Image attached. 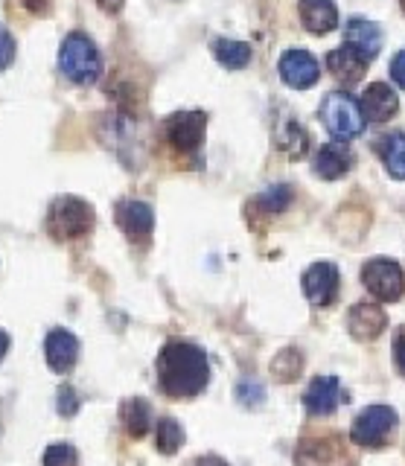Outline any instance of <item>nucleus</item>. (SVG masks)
<instances>
[{"label": "nucleus", "mask_w": 405, "mask_h": 466, "mask_svg": "<svg viewBox=\"0 0 405 466\" xmlns=\"http://www.w3.org/2000/svg\"><path fill=\"white\" fill-rule=\"evenodd\" d=\"M41 463L45 466H76V451L67 443H56V446H47Z\"/></svg>", "instance_id": "nucleus-26"}, {"label": "nucleus", "mask_w": 405, "mask_h": 466, "mask_svg": "<svg viewBox=\"0 0 405 466\" xmlns=\"http://www.w3.org/2000/svg\"><path fill=\"white\" fill-rule=\"evenodd\" d=\"M385 324H388L385 312L380 309V306H373V303H356L350 309V315H347V327H350V332L356 335L359 341L380 339Z\"/></svg>", "instance_id": "nucleus-14"}, {"label": "nucleus", "mask_w": 405, "mask_h": 466, "mask_svg": "<svg viewBox=\"0 0 405 466\" xmlns=\"http://www.w3.org/2000/svg\"><path fill=\"white\" fill-rule=\"evenodd\" d=\"M303 295L312 306H329L339 295V268L332 262H315L303 274Z\"/></svg>", "instance_id": "nucleus-8"}, {"label": "nucleus", "mask_w": 405, "mask_h": 466, "mask_svg": "<svg viewBox=\"0 0 405 466\" xmlns=\"http://www.w3.org/2000/svg\"><path fill=\"white\" fill-rule=\"evenodd\" d=\"M237 397H239V402H245V405H259L266 400V390H263V385H257V382H251V379H245V382L237 388Z\"/></svg>", "instance_id": "nucleus-27"}, {"label": "nucleus", "mask_w": 405, "mask_h": 466, "mask_svg": "<svg viewBox=\"0 0 405 466\" xmlns=\"http://www.w3.org/2000/svg\"><path fill=\"white\" fill-rule=\"evenodd\" d=\"M321 120L336 140H353L365 131V114H361L359 102L344 91H336L324 99Z\"/></svg>", "instance_id": "nucleus-4"}, {"label": "nucleus", "mask_w": 405, "mask_h": 466, "mask_svg": "<svg viewBox=\"0 0 405 466\" xmlns=\"http://www.w3.org/2000/svg\"><path fill=\"white\" fill-rule=\"evenodd\" d=\"M402 9H405V0H402Z\"/></svg>", "instance_id": "nucleus-35"}, {"label": "nucleus", "mask_w": 405, "mask_h": 466, "mask_svg": "<svg viewBox=\"0 0 405 466\" xmlns=\"http://www.w3.org/2000/svg\"><path fill=\"white\" fill-rule=\"evenodd\" d=\"M280 76L289 87H312L318 82V62L307 50H286L280 56Z\"/></svg>", "instance_id": "nucleus-10"}, {"label": "nucleus", "mask_w": 405, "mask_h": 466, "mask_svg": "<svg viewBox=\"0 0 405 466\" xmlns=\"http://www.w3.org/2000/svg\"><path fill=\"white\" fill-rule=\"evenodd\" d=\"M62 73L76 85H91L103 73V58H99L96 44L85 33H70L59 50Z\"/></svg>", "instance_id": "nucleus-2"}, {"label": "nucleus", "mask_w": 405, "mask_h": 466, "mask_svg": "<svg viewBox=\"0 0 405 466\" xmlns=\"http://www.w3.org/2000/svg\"><path fill=\"white\" fill-rule=\"evenodd\" d=\"M274 137H278V146L289 157H303L309 149V135L295 120H283L278 126V135H274Z\"/></svg>", "instance_id": "nucleus-20"}, {"label": "nucleus", "mask_w": 405, "mask_h": 466, "mask_svg": "<svg viewBox=\"0 0 405 466\" xmlns=\"http://www.w3.org/2000/svg\"><path fill=\"white\" fill-rule=\"evenodd\" d=\"M213 56L230 70H239L251 62V47L245 41H230V38H216L213 41Z\"/></svg>", "instance_id": "nucleus-21"}, {"label": "nucleus", "mask_w": 405, "mask_h": 466, "mask_svg": "<svg viewBox=\"0 0 405 466\" xmlns=\"http://www.w3.org/2000/svg\"><path fill=\"white\" fill-rule=\"evenodd\" d=\"M114 218H117V225L120 230L126 233L132 242H140V239H147L152 228H155V213L147 201H120L117 204V210H114Z\"/></svg>", "instance_id": "nucleus-9"}, {"label": "nucleus", "mask_w": 405, "mask_h": 466, "mask_svg": "<svg viewBox=\"0 0 405 466\" xmlns=\"http://www.w3.org/2000/svg\"><path fill=\"white\" fill-rule=\"evenodd\" d=\"M208 116L201 111H178L167 120V140L178 152H196L205 140Z\"/></svg>", "instance_id": "nucleus-7"}, {"label": "nucleus", "mask_w": 405, "mask_h": 466, "mask_svg": "<svg viewBox=\"0 0 405 466\" xmlns=\"http://www.w3.org/2000/svg\"><path fill=\"white\" fill-rule=\"evenodd\" d=\"M184 443V431L176 420H161V426H157V449L164 451V455H172V451H178Z\"/></svg>", "instance_id": "nucleus-24"}, {"label": "nucleus", "mask_w": 405, "mask_h": 466, "mask_svg": "<svg viewBox=\"0 0 405 466\" xmlns=\"http://www.w3.org/2000/svg\"><path fill=\"white\" fill-rule=\"evenodd\" d=\"M397 429V411L390 405H370L353 422V443L361 449H380Z\"/></svg>", "instance_id": "nucleus-5"}, {"label": "nucleus", "mask_w": 405, "mask_h": 466, "mask_svg": "<svg viewBox=\"0 0 405 466\" xmlns=\"http://www.w3.org/2000/svg\"><path fill=\"white\" fill-rule=\"evenodd\" d=\"M327 67L332 70V76H336L339 82L353 85V82H359L361 76H365L368 58L361 56L356 47H350V44H344V47L332 50V53L327 56Z\"/></svg>", "instance_id": "nucleus-15"}, {"label": "nucleus", "mask_w": 405, "mask_h": 466, "mask_svg": "<svg viewBox=\"0 0 405 466\" xmlns=\"http://www.w3.org/2000/svg\"><path fill=\"white\" fill-rule=\"evenodd\" d=\"M79 411V397H76V390L70 388V385H65L62 390H59V414L62 417H74Z\"/></svg>", "instance_id": "nucleus-29"}, {"label": "nucleus", "mask_w": 405, "mask_h": 466, "mask_svg": "<svg viewBox=\"0 0 405 466\" xmlns=\"http://www.w3.org/2000/svg\"><path fill=\"white\" fill-rule=\"evenodd\" d=\"M76 356H79V341L74 332H67V329L47 332L45 359L56 373H67L76 364Z\"/></svg>", "instance_id": "nucleus-11"}, {"label": "nucleus", "mask_w": 405, "mask_h": 466, "mask_svg": "<svg viewBox=\"0 0 405 466\" xmlns=\"http://www.w3.org/2000/svg\"><path fill=\"white\" fill-rule=\"evenodd\" d=\"M300 21L315 35H324L339 24V9L332 0H300Z\"/></svg>", "instance_id": "nucleus-17"}, {"label": "nucleus", "mask_w": 405, "mask_h": 466, "mask_svg": "<svg viewBox=\"0 0 405 466\" xmlns=\"http://www.w3.org/2000/svg\"><path fill=\"white\" fill-rule=\"evenodd\" d=\"M99 6H103L106 12H117L123 6V0H99Z\"/></svg>", "instance_id": "nucleus-32"}, {"label": "nucleus", "mask_w": 405, "mask_h": 466, "mask_svg": "<svg viewBox=\"0 0 405 466\" xmlns=\"http://www.w3.org/2000/svg\"><path fill=\"white\" fill-rule=\"evenodd\" d=\"M6 350H9V335H6V332H0V359L6 356Z\"/></svg>", "instance_id": "nucleus-34"}, {"label": "nucleus", "mask_w": 405, "mask_h": 466, "mask_svg": "<svg viewBox=\"0 0 405 466\" xmlns=\"http://www.w3.org/2000/svg\"><path fill=\"white\" fill-rule=\"evenodd\" d=\"M94 228V210L88 201L76 196H62L53 201L47 213V230L56 239H79L88 237Z\"/></svg>", "instance_id": "nucleus-3"}, {"label": "nucleus", "mask_w": 405, "mask_h": 466, "mask_svg": "<svg viewBox=\"0 0 405 466\" xmlns=\"http://www.w3.org/2000/svg\"><path fill=\"white\" fill-rule=\"evenodd\" d=\"M394 361H397V370L405 373V329L397 335V341H394Z\"/></svg>", "instance_id": "nucleus-31"}, {"label": "nucleus", "mask_w": 405, "mask_h": 466, "mask_svg": "<svg viewBox=\"0 0 405 466\" xmlns=\"http://www.w3.org/2000/svg\"><path fill=\"white\" fill-rule=\"evenodd\" d=\"M380 155L385 160L388 172L394 175V178H405V135H390L382 140L380 146Z\"/></svg>", "instance_id": "nucleus-23"}, {"label": "nucleus", "mask_w": 405, "mask_h": 466, "mask_svg": "<svg viewBox=\"0 0 405 466\" xmlns=\"http://www.w3.org/2000/svg\"><path fill=\"white\" fill-rule=\"evenodd\" d=\"M157 379L169 397H196L210 382V361L205 350L187 341H169L157 356Z\"/></svg>", "instance_id": "nucleus-1"}, {"label": "nucleus", "mask_w": 405, "mask_h": 466, "mask_svg": "<svg viewBox=\"0 0 405 466\" xmlns=\"http://www.w3.org/2000/svg\"><path fill=\"white\" fill-rule=\"evenodd\" d=\"M196 466H228L225 461H219V458H201Z\"/></svg>", "instance_id": "nucleus-33"}, {"label": "nucleus", "mask_w": 405, "mask_h": 466, "mask_svg": "<svg viewBox=\"0 0 405 466\" xmlns=\"http://www.w3.org/2000/svg\"><path fill=\"white\" fill-rule=\"evenodd\" d=\"M298 466H347V458L341 455L339 437H324V441H312V443H300Z\"/></svg>", "instance_id": "nucleus-16"}, {"label": "nucleus", "mask_w": 405, "mask_h": 466, "mask_svg": "<svg viewBox=\"0 0 405 466\" xmlns=\"http://www.w3.org/2000/svg\"><path fill=\"white\" fill-rule=\"evenodd\" d=\"M390 76H394V82L405 91V50H400L394 56V62H390Z\"/></svg>", "instance_id": "nucleus-30"}, {"label": "nucleus", "mask_w": 405, "mask_h": 466, "mask_svg": "<svg viewBox=\"0 0 405 466\" xmlns=\"http://www.w3.org/2000/svg\"><path fill=\"white\" fill-rule=\"evenodd\" d=\"M344 38H347L350 47H356L361 56H365L368 62L382 50V29L376 26L373 21H365V18H353L350 24H347Z\"/></svg>", "instance_id": "nucleus-18"}, {"label": "nucleus", "mask_w": 405, "mask_h": 466, "mask_svg": "<svg viewBox=\"0 0 405 466\" xmlns=\"http://www.w3.org/2000/svg\"><path fill=\"white\" fill-rule=\"evenodd\" d=\"M292 201V187H286V184H278V187H271L266 189L263 196H259V204L268 210V213H280L286 210V204Z\"/></svg>", "instance_id": "nucleus-25"}, {"label": "nucleus", "mask_w": 405, "mask_h": 466, "mask_svg": "<svg viewBox=\"0 0 405 466\" xmlns=\"http://www.w3.org/2000/svg\"><path fill=\"white\" fill-rule=\"evenodd\" d=\"M350 164H353V157L344 143H327L315 155V172L327 181L341 178V175L350 169Z\"/></svg>", "instance_id": "nucleus-19"}, {"label": "nucleus", "mask_w": 405, "mask_h": 466, "mask_svg": "<svg viewBox=\"0 0 405 466\" xmlns=\"http://www.w3.org/2000/svg\"><path fill=\"white\" fill-rule=\"evenodd\" d=\"M15 58V38L9 35L6 26H0V70H6Z\"/></svg>", "instance_id": "nucleus-28"}, {"label": "nucleus", "mask_w": 405, "mask_h": 466, "mask_svg": "<svg viewBox=\"0 0 405 466\" xmlns=\"http://www.w3.org/2000/svg\"><path fill=\"white\" fill-rule=\"evenodd\" d=\"M120 417H123V426L132 437H143L149 431V422H152V411L149 405L143 400H126L120 408Z\"/></svg>", "instance_id": "nucleus-22"}, {"label": "nucleus", "mask_w": 405, "mask_h": 466, "mask_svg": "<svg viewBox=\"0 0 405 466\" xmlns=\"http://www.w3.org/2000/svg\"><path fill=\"white\" fill-rule=\"evenodd\" d=\"M341 400V385L336 376H318L312 379V385L303 393V402H307V411L309 414H332L336 411V405Z\"/></svg>", "instance_id": "nucleus-13"}, {"label": "nucleus", "mask_w": 405, "mask_h": 466, "mask_svg": "<svg viewBox=\"0 0 405 466\" xmlns=\"http://www.w3.org/2000/svg\"><path fill=\"white\" fill-rule=\"evenodd\" d=\"M359 108H361V114H365V120L385 123V120H390V116L397 114L400 99H397V94L390 91L385 82H373L368 91L361 94Z\"/></svg>", "instance_id": "nucleus-12"}, {"label": "nucleus", "mask_w": 405, "mask_h": 466, "mask_svg": "<svg viewBox=\"0 0 405 466\" xmlns=\"http://www.w3.org/2000/svg\"><path fill=\"white\" fill-rule=\"evenodd\" d=\"M361 283L368 286V291L373 298H380L385 303L400 300L405 291V274L400 268V262L394 259H368L365 268H361Z\"/></svg>", "instance_id": "nucleus-6"}]
</instances>
